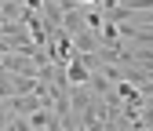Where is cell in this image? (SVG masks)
Returning <instances> with one entry per match:
<instances>
[{"label":"cell","mask_w":153,"mask_h":131,"mask_svg":"<svg viewBox=\"0 0 153 131\" xmlns=\"http://www.w3.org/2000/svg\"><path fill=\"white\" fill-rule=\"evenodd\" d=\"M99 47H102V40H99V33H91V29H80L73 36V51L76 55H95Z\"/></svg>","instance_id":"1"},{"label":"cell","mask_w":153,"mask_h":131,"mask_svg":"<svg viewBox=\"0 0 153 131\" xmlns=\"http://www.w3.org/2000/svg\"><path fill=\"white\" fill-rule=\"evenodd\" d=\"M7 109H11L15 117H29L33 109H40V98H36V95H11L7 98Z\"/></svg>","instance_id":"2"},{"label":"cell","mask_w":153,"mask_h":131,"mask_svg":"<svg viewBox=\"0 0 153 131\" xmlns=\"http://www.w3.org/2000/svg\"><path fill=\"white\" fill-rule=\"evenodd\" d=\"M4 131H33V127H29V120H26V117H11Z\"/></svg>","instance_id":"6"},{"label":"cell","mask_w":153,"mask_h":131,"mask_svg":"<svg viewBox=\"0 0 153 131\" xmlns=\"http://www.w3.org/2000/svg\"><path fill=\"white\" fill-rule=\"evenodd\" d=\"M80 29H84V11H80V7H73V11H62V33L76 36Z\"/></svg>","instance_id":"3"},{"label":"cell","mask_w":153,"mask_h":131,"mask_svg":"<svg viewBox=\"0 0 153 131\" xmlns=\"http://www.w3.org/2000/svg\"><path fill=\"white\" fill-rule=\"evenodd\" d=\"M95 95L88 87H69V109H76V113H80V109H88V102H91Z\"/></svg>","instance_id":"5"},{"label":"cell","mask_w":153,"mask_h":131,"mask_svg":"<svg viewBox=\"0 0 153 131\" xmlns=\"http://www.w3.org/2000/svg\"><path fill=\"white\" fill-rule=\"evenodd\" d=\"M15 113H11V109H7V102H0V131H4L7 127V120H11Z\"/></svg>","instance_id":"7"},{"label":"cell","mask_w":153,"mask_h":131,"mask_svg":"<svg viewBox=\"0 0 153 131\" xmlns=\"http://www.w3.org/2000/svg\"><path fill=\"white\" fill-rule=\"evenodd\" d=\"M76 7H99V0H76Z\"/></svg>","instance_id":"8"},{"label":"cell","mask_w":153,"mask_h":131,"mask_svg":"<svg viewBox=\"0 0 153 131\" xmlns=\"http://www.w3.org/2000/svg\"><path fill=\"white\" fill-rule=\"evenodd\" d=\"M88 91H91V95L95 98H106V95H113V84L106 80V77H99V73H91V77H88V84H84Z\"/></svg>","instance_id":"4"}]
</instances>
